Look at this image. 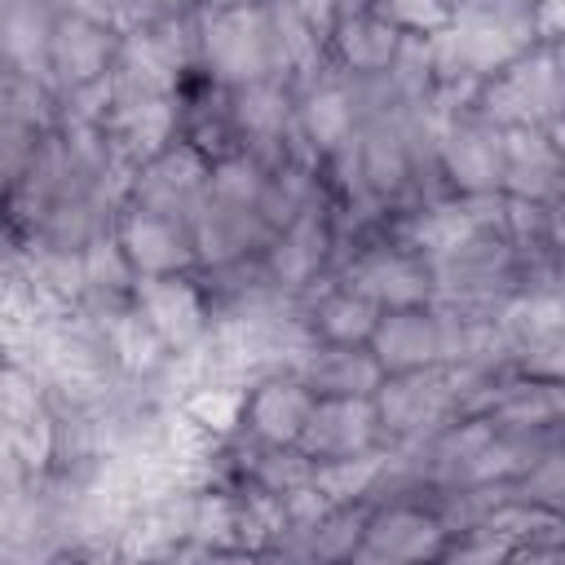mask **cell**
I'll use <instances>...</instances> for the list:
<instances>
[{"instance_id":"19","label":"cell","mask_w":565,"mask_h":565,"mask_svg":"<svg viewBox=\"0 0 565 565\" xmlns=\"http://www.w3.org/2000/svg\"><path fill=\"white\" fill-rule=\"evenodd\" d=\"M384 468H388V459H380L375 450L344 455V459H318L313 472H309V486H313L331 508H349L353 499L371 494V490L384 481Z\"/></svg>"},{"instance_id":"6","label":"cell","mask_w":565,"mask_h":565,"mask_svg":"<svg viewBox=\"0 0 565 565\" xmlns=\"http://www.w3.org/2000/svg\"><path fill=\"white\" fill-rule=\"evenodd\" d=\"M115 238H119L124 256L132 260L137 278H146V274H181L194 260L190 225L177 221V216L150 212V207H132Z\"/></svg>"},{"instance_id":"9","label":"cell","mask_w":565,"mask_h":565,"mask_svg":"<svg viewBox=\"0 0 565 565\" xmlns=\"http://www.w3.org/2000/svg\"><path fill=\"white\" fill-rule=\"evenodd\" d=\"M437 159L446 163L450 181L463 194H486L503 181V146H499V128L486 119L472 124H450L437 141Z\"/></svg>"},{"instance_id":"27","label":"cell","mask_w":565,"mask_h":565,"mask_svg":"<svg viewBox=\"0 0 565 565\" xmlns=\"http://www.w3.org/2000/svg\"><path fill=\"white\" fill-rule=\"evenodd\" d=\"M291 4V13L309 26V35L322 44V40H331V31H335V22H340V0H287Z\"/></svg>"},{"instance_id":"12","label":"cell","mask_w":565,"mask_h":565,"mask_svg":"<svg viewBox=\"0 0 565 565\" xmlns=\"http://www.w3.org/2000/svg\"><path fill=\"white\" fill-rule=\"evenodd\" d=\"M362 547H353L358 561H415L441 552V521L419 508H388L362 530Z\"/></svg>"},{"instance_id":"15","label":"cell","mask_w":565,"mask_h":565,"mask_svg":"<svg viewBox=\"0 0 565 565\" xmlns=\"http://www.w3.org/2000/svg\"><path fill=\"white\" fill-rule=\"evenodd\" d=\"M296 132H300V141H309L313 154L344 150L353 141V132H358V115H353L349 88H340V84L313 88L296 110Z\"/></svg>"},{"instance_id":"21","label":"cell","mask_w":565,"mask_h":565,"mask_svg":"<svg viewBox=\"0 0 565 565\" xmlns=\"http://www.w3.org/2000/svg\"><path fill=\"white\" fill-rule=\"evenodd\" d=\"M481 230V221H477V212H472V203L463 199V203H437V207H428V212H419V221L411 225V243L428 256V260H437V256H446V252H455L468 234H477Z\"/></svg>"},{"instance_id":"29","label":"cell","mask_w":565,"mask_h":565,"mask_svg":"<svg viewBox=\"0 0 565 565\" xmlns=\"http://www.w3.org/2000/svg\"><path fill=\"white\" fill-rule=\"evenodd\" d=\"M154 4H168V9H181V4H190V0H154Z\"/></svg>"},{"instance_id":"25","label":"cell","mask_w":565,"mask_h":565,"mask_svg":"<svg viewBox=\"0 0 565 565\" xmlns=\"http://www.w3.org/2000/svg\"><path fill=\"white\" fill-rule=\"evenodd\" d=\"M375 13H384L397 31H415V35H433L450 22L446 0H375Z\"/></svg>"},{"instance_id":"1","label":"cell","mask_w":565,"mask_h":565,"mask_svg":"<svg viewBox=\"0 0 565 565\" xmlns=\"http://www.w3.org/2000/svg\"><path fill=\"white\" fill-rule=\"evenodd\" d=\"M380 428L406 441H424L437 428H446L450 415H459V380L455 362H433L415 371H393L371 393Z\"/></svg>"},{"instance_id":"13","label":"cell","mask_w":565,"mask_h":565,"mask_svg":"<svg viewBox=\"0 0 565 565\" xmlns=\"http://www.w3.org/2000/svg\"><path fill=\"white\" fill-rule=\"evenodd\" d=\"M327 243H331L327 216L309 203L305 212H296V216L278 230V238H274V247H269V274H274V282H278V287H305V282L318 274V265H322V256H327Z\"/></svg>"},{"instance_id":"4","label":"cell","mask_w":565,"mask_h":565,"mask_svg":"<svg viewBox=\"0 0 565 565\" xmlns=\"http://www.w3.org/2000/svg\"><path fill=\"white\" fill-rule=\"evenodd\" d=\"M375 437H380V415L371 397H313L296 446L318 463V459L362 455L375 446Z\"/></svg>"},{"instance_id":"3","label":"cell","mask_w":565,"mask_h":565,"mask_svg":"<svg viewBox=\"0 0 565 565\" xmlns=\"http://www.w3.org/2000/svg\"><path fill=\"white\" fill-rule=\"evenodd\" d=\"M199 44L207 66L230 79V84H247V79H265L278 75L274 71V31H269V13L265 9H247V4H225L216 13H207L199 22Z\"/></svg>"},{"instance_id":"14","label":"cell","mask_w":565,"mask_h":565,"mask_svg":"<svg viewBox=\"0 0 565 565\" xmlns=\"http://www.w3.org/2000/svg\"><path fill=\"white\" fill-rule=\"evenodd\" d=\"M344 66H353L358 75H384L393 62V49L402 40V31L375 13V9H358V13H340L335 31H331Z\"/></svg>"},{"instance_id":"11","label":"cell","mask_w":565,"mask_h":565,"mask_svg":"<svg viewBox=\"0 0 565 565\" xmlns=\"http://www.w3.org/2000/svg\"><path fill=\"white\" fill-rule=\"evenodd\" d=\"M309 406H313V393L291 371H274L247 393L243 415L265 446H296V437L309 419Z\"/></svg>"},{"instance_id":"23","label":"cell","mask_w":565,"mask_h":565,"mask_svg":"<svg viewBox=\"0 0 565 565\" xmlns=\"http://www.w3.org/2000/svg\"><path fill=\"white\" fill-rule=\"evenodd\" d=\"M243 402H247V388L243 384H203V388H190L185 393L181 411L199 428H207L212 437H221V433H230L243 419Z\"/></svg>"},{"instance_id":"26","label":"cell","mask_w":565,"mask_h":565,"mask_svg":"<svg viewBox=\"0 0 565 565\" xmlns=\"http://www.w3.org/2000/svg\"><path fill=\"white\" fill-rule=\"evenodd\" d=\"M35 154V128L18 119H0V185H18Z\"/></svg>"},{"instance_id":"17","label":"cell","mask_w":565,"mask_h":565,"mask_svg":"<svg viewBox=\"0 0 565 565\" xmlns=\"http://www.w3.org/2000/svg\"><path fill=\"white\" fill-rule=\"evenodd\" d=\"M234 124L256 141H278L291 128V102L278 75L234 84Z\"/></svg>"},{"instance_id":"10","label":"cell","mask_w":565,"mask_h":565,"mask_svg":"<svg viewBox=\"0 0 565 565\" xmlns=\"http://www.w3.org/2000/svg\"><path fill=\"white\" fill-rule=\"evenodd\" d=\"M137 313L159 331L168 349H185L203 335V300L177 274H146L137 278Z\"/></svg>"},{"instance_id":"28","label":"cell","mask_w":565,"mask_h":565,"mask_svg":"<svg viewBox=\"0 0 565 565\" xmlns=\"http://www.w3.org/2000/svg\"><path fill=\"white\" fill-rule=\"evenodd\" d=\"M66 13L88 18V22H97V26H110V31H115V0H66Z\"/></svg>"},{"instance_id":"8","label":"cell","mask_w":565,"mask_h":565,"mask_svg":"<svg viewBox=\"0 0 565 565\" xmlns=\"http://www.w3.org/2000/svg\"><path fill=\"white\" fill-rule=\"evenodd\" d=\"M115 53H119V44H115L110 26H97L88 18L62 13L53 22V31H49V79L62 84V88L97 79V75L110 71Z\"/></svg>"},{"instance_id":"22","label":"cell","mask_w":565,"mask_h":565,"mask_svg":"<svg viewBox=\"0 0 565 565\" xmlns=\"http://www.w3.org/2000/svg\"><path fill=\"white\" fill-rule=\"evenodd\" d=\"M49 106H53L49 79H40L13 62L0 66V119H18V124L40 128L49 119Z\"/></svg>"},{"instance_id":"5","label":"cell","mask_w":565,"mask_h":565,"mask_svg":"<svg viewBox=\"0 0 565 565\" xmlns=\"http://www.w3.org/2000/svg\"><path fill=\"white\" fill-rule=\"evenodd\" d=\"M344 287H353L358 296H366L380 309H406V305H424L433 296V274L428 260H415L411 252H362L349 274Z\"/></svg>"},{"instance_id":"2","label":"cell","mask_w":565,"mask_h":565,"mask_svg":"<svg viewBox=\"0 0 565 565\" xmlns=\"http://www.w3.org/2000/svg\"><path fill=\"white\" fill-rule=\"evenodd\" d=\"M486 124L494 128H543L556 119L561 79H556V53L552 49H525L508 66L494 71L486 93L477 97Z\"/></svg>"},{"instance_id":"7","label":"cell","mask_w":565,"mask_h":565,"mask_svg":"<svg viewBox=\"0 0 565 565\" xmlns=\"http://www.w3.org/2000/svg\"><path fill=\"white\" fill-rule=\"evenodd\" d=\"M291 375L313 397H371L384 380V366L366 344H313Z\"/></svg>"},{"instance_id":"18","label":"cell","mask_w":565,"mask_h":565,"mask_svg":"<svg viewBox=\"0 0 565 565\" xmlns=\"http://www.w3.org/2000/svg\"><path fill=\"white\" fill-rule=\"evenodd\" d=\"M486 419L494 428H552L561 419V393L556 380H525V384H508L494 393V402L486 406Z\"/></svg>"},{"instance_id":"20","label":"cell","mask_w":565,"mask_h":565,"mask_svg":"<svg viewBox=\"0 0 565 565\" xmlns=\"http://www.w3.org/2000/svg\"><path fill=\"white\" fill-rule=\"evenodd\" d=\"M380 313H384L380 305H371L353 287H340V291L322 296V305L313 309V331L327 344H366L375 322H380Z\"/></svg>"},{"instance_id":"24","label":"cell","mask_w":565,"mask_h":565,"mask_svg":"<svg viewBox=\"0 0 565 565\" xmlns=\"http://www.w3.org/2000/svg\"><path fill=\"white\" fill-rule=\"evenodd\" d=\"M79 256H84V282H88V291H128L132 287V278H137V269H132V260L124 256V247H119V238H88L84 247H79Z\"/></svg>"},{"instance_id":"16","label":"cell","mask_w":565,"mask_h":565,"mask_svg":"<svg viewBox=\"0 0 565 565\" xmlns=\"http://www.w3.org/2000/svg\"><path fill=\"white\" fill-rule=\"evenodd\" d=\"M102 344L110 353V362H119L132 375H154L168 362V344L159 340V331L132 309H110L102 318Z\"/></svg>"}]
</instances>
